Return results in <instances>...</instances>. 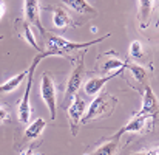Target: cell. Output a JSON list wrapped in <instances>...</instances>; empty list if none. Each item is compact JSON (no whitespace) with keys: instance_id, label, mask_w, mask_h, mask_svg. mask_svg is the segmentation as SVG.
Returning <instances> with one entry per match:
<instances>
[{"instance_id":"obj_15","label":"cell","mask_w":159,"mask_h":155,"mask_svg":"<svg viewBox=\"0 0 159 155\" xmlns=\"http://www.w3.org/2000/svg\"><path fill=\"white\" fill-rule=\"evenodd\" d=\"M107 59L104 61V64H101V67H99V70L101 71H104V73H108V71H122L124 68H125V65H127V62H124V61H120L119 57H116L114 56V51H108L105 54Z\"/></svg>"},{"instance_id":"obj_25","label":"cell","mask_w":159,"mask_h":155,"mask_svg":"<svg viewBox=\"0 0 159 155\" xmlns=\"http://www.w3.org/2000/svg\"><path fill=\"white\" fill-rule=\"evenodd\" d=\"M159 25V9H158V20H156V27Z\"/></svg>"},{"instance_id":"obj_5","label":"cell","mask_w":159,"mask_h":155,"mask_svg":"<svg viewBox=\"0 0 159 155\" xmlns=\"http://www.w3.org/2000/svg\"><path fill=\"white\" fill-rule=\"evenodd\" d=\"M56 84H54L53 78L48 71H45L42 75V79H40V96L43 99V103L47 104L48 110H50V118L51 121H56Z\"/></svg>"},{"instance_id":"obj_2","label":"cell","mask_w":159,"mask_h":155,"mask_svg":"<svg viewBox=\"0 0 159 155\" xmlns=\"http://www.w3.org/2000/svg\"><path fill=\"white\" fill-rule=\"evenodd\" d=\"M45 57H50V54L47 51L37 53L28 68V76H26V87H25V92H23V96L22 99L19 101L17 105V116H19V121L23 123V124H30V119H31V113H33V107L30 104V96H31V89H33V81H34V73H36V68L39 65V62Z\"/></svg>"},{"instance_id":"obj_7","label":"cell","mask_w":159,"mask_h":155,"mask_svg":"<svg viewBox=\"0 0 159 155\" xmlns=\"http://www.w3.org/2000/svg\"><path fill=\"white\" fill-rule=\"evenodd\" d=\"M85 107H87V104L80 98V95H76L73 103L68 105V119H70V126H71V133L73 135H77V132H79L82 118L85 115Z\"/></svg>"},{"instance_id":"obj_24","label":"cell","mask_w":159,"mask_h":155,"mask_svg":"<svg viewBox=\"0 0 159 155\" xmlns=\"http://www.w3.org/2000/svg\"><path fill=\"white\" fill-rule=\"evenodd\" d=\"M5 11H6V5H5V2H3V0H0V20L3 19Z\"/></svg>"},{"instance_id":"obj_13","label":"cell","mask_w":159,"mask_h":155,"mask_svg":"<svg viewBox=\"0 0 159 155\" xmlns=\"http://www.w3.org/2000/svg\"><path fill=\"white\" fill-rule=\"evenodd\" d=\"M119 73H120V71H114V73H111V75H108V76H102V78H93V79H90V81L85 84V87H84L85 93H87L88 96L98 95V93L102 90V87L105 85L107 82H108L111 78L117 76Z\"/></svg>"},{"instance_id":"obj_17","label":"cell","mask_w":159,"mask_h":155,"mask_svg":"<svg viewBox=\"0 0 159 155\" xmlns=\"http://www.w3.org/2000/svg\"><path fill=\"white\" fill-rule=\"evenodd\" d=\"M26 76H28V70H25V71H22V73H19V75H16V76H12L11 79H8L6 82L0 84V95L14 92V90L26 79Z\"/></svg>"},{"instance_id":"obj_1","label":"cell","mask_w":159,"mask_h":155,"mask_svg":"<svg viewBox=\"0 0 159 155\" xmlns=\"http://www.w3.org/2000/svg\"><path fill=\"white\" fill-rule=\"evenodd\" d=\"M111 34H105L104 37L101 39H96V41H90V42H71V41H66L63 37H59V36H53V34H48L47 33V37H48V48L47 53L50 56H62V57H68L70 54L77 51H84L87 48H90L91 45H96L102 41H105V37H110Z\"/></svg>"},{"instance_id":"obj_14","label":"cell","mask_w":159,"mask_h":155,"mask_svg":"<svg viewBox=\"0 0 159 155\" xmlns=\"http://www.w3.org/2000/svg\"><path fill=\"white\" fill-rule=\"evenodd\" d=\"M63 5H66L68 8H71L73 11H76L77 14H82V16H96L98 11L87 2V0H60Z\"/></svg>"},{"instance_id":"obj_11","label":"cell","mask_w":159,"mask_h":155,"mask_svg":"<svg viewBox=\"0 0 159 155\" xmlns=\"http://www.w3.org/2000/svg\"><path fill=\"white\" fill-rule=\"evenodd\" d=\"M153 8H155V0H138V22H139V28L145 30L150 25Z\"/></svg>"},{"instance_id":"obj_12","label":"cell","mask_w":159,"mask_h":155,"mask_svg":"<svg viewBox=\"0 0 159 155\" xmlns=\"http://www.w3.org/2000/svg\"><path fill=\"white\" fill-rule=\"evenodd\" d=\"M45 126H47V123H45L43 118H36L31 124H26V129H25V132H23V138H22V141L26 143V141L37 140V138L40 137V133L43 132Z\"/></svg>"},{"instance_id":"obj_10","label":"cell","mask_w":159,"mask_h":155,"mask_svg":"<svg viewBox=\"0 0 159 155\" xmlns=\"http://www.w3.org/2000/svg\"><path fill=\"white\" fill-rule=\"evenodd\" d=\"M150 119H152V116H139V115H134L131 121H128L124 127L119 129V132H116V133L111 137V140H117V141H119V138H120L122 135L128 133V132H142L145 127L150 126Z\"/></svg>"},{"instance_id":"obj_19","label":"cell","mask_w":159,"mask_h":155,"mask_svg":"<svg viewBox=\"0 0 159 155\" xmlns=\"http://www.w3.org/2000/svg\"><path fill=\"white\" fill-rule=\"evenodd\" d=\"M125 67L131 71L133 78H134L138 82L145 84V81H147V71H145V68H144L142 65H139V64H136V62H127Z\"/></svg>"},{"instance_id":"obj_8","label":"cell","mask_w":159,"mask_h":155,"mask_svg":"<svg viewBox=\"0 0 159 155\" xmlns=\"http://www.w3.org/2000/svg\"><path fill=\"white\" fill-rule=\"evenodd\" d=\"M159 113V101L155 95V92L152 90V87L148 84H145L144 89V98H142V107L141 110L136 113L139 116H152L155 118V115Z\"/></svg>"},{"instance_id":"obj_18","label":"cell","mask_w":159,"mask_h":155,"mask_svg":"<svg viewBox=\"0 0 159 155\" xmlns=\"http://www.w3.org/2000/svg\"><path fill=\"white\" fill-rule=\"evenodd\" d=\"M117 149H119L117 140H111L110 138V141L101 144L98 149H94L93 152H90V154H87V155H114L117 152Z\"/></svg>"},{"instance_id":"obj_9","label":"cell","mask_w":159,"mask_h":155,"mask_svg":"<svg viewBox=\"0 0 159 155\" xmlns=\"http://www.w3.org/2000/svg\"><path fill=\"white\" fill-rule=\"evenodd\" d=\"M14 31H16V34H17L20 39H23L25 42H28L37 53H42V48L39 47V44H37V41H36L33 31H31V25H30L23 17L14 20Z\"/></svg>"},{"instance_id":"obj_26","label":"cell","mask_w":159,"mask_h":155,"mask_svg":"<svg viewBox=\"0 0 159 155\" xmlns=\"http://www.w3.org/2000/svg\"><path fill=\"white\" fill-rule=\"evenodd\" d=\"M2 39H3V36H0V41H2Z\"/></svg>"},{"instance_id":"obj_21","label":"cell","mask_w":159,"mask_h":155,"mask_svg":"<svg viewBox=\"0 0 159 155\" xmlns=\"http://www.w3.org/2000/svg\"><path fill=\"white\" fill-rule=\"evenodd\" d=\"M11 121V115L9 110L3 105H0V123H9Z\"/></svg>"},{"instance_id":"obj_20","label":"cell","mask_w":159,"mask_h":155,"mask_svg":"<svg viewBox=\"0 0 159 155\" xmlns=\"http://www.w3.org/2000/svg\"><path fill=\"white\" fill-rule=\"evenodd\" d=\"M130 56L134 57V59H142L144 56V47L139 41H133L131 45H130Z\"/></svg>"},{"instance_id":"obj_23","label":"cell","mask_w":159,"mask_h":155,"mask_svg":"<svg viewBox=\"0 0 159 155\" xmlns=\"http://www.w3.org/2000/svg\"><path fill=\"white\" fill-rule=\"evenodd\" d=\"M20 155H37V146H28L25 151H22Z\"/></svg>"},{"instance_id":"obj_16","label":"cell","mask_w":159,"mask_h":155,"mask_svg":"<svg viewBox=\"0 0 159 155\" xmlns=\"http://www.w3.org/2000/svg\"><path fill=\"white\" fill-rule=\"evenodd\" d=\"M53 25L56 30H65L66 27H73V20L71 16L62 9V8H54L53 9Z\"/></svg>"},{"instance_id":"obj_6","label":"cell","mask_w":159,"mask_h":155,"mask_svg":"<svg viewBox=\"0 0 159 155\" xmlns=\"http://www.w3.org/2000/svg\"><path fill=\"white\" fill-rule=\"evenodd\" d=\"M23 19L31 27H36L42 36H47L48 31L40 20V0H23Z\"/></svg>"},{"instance_id":"obj_4","label":"cell","mask_w":159,"mask_h":155,"mask_svg":"<svg viewBox=\"0 0 159 155\" xmlns=\"http://www.w3.org/2000/svg\"><path fill=\"white\" fill-rule=\"evenodd\" d=\"M84 57H85V50L80 54V59L77 61V64L73 67L71 73H70V78H68V82H66V89H65V95H63V103L66 105L73 103L74 96L79 95V90H80V85L84 84V76H85V64H84Z\"/></svg>"},{"instance_id":"obj_22","label":"cell","mask_w":159,"mask_h":155,"mask_svg":"<svg viewBox=\"0 0 159 155\" xmlns=\"http://www.w3.org/2000/svg\"><path fill=\"white\" fill-rule=\"evenodd\" d=\"M133 155H159V146H155V148H148L145 151H141V152H136Z\"/></svg>"},{"instance_id":"obj_3","label":"cell","mask_w":159,"mask_h":155,"mask_svg":"<svg viewBox=\"0 0 159 155\" xmlns=\"http://www.w3.org/2000/svg\"><path fill=\"white\" fill-rule=\"evenodd\" d=\"M116 104H117V99L114 96H111L110 93L98 95L93 99V103L90 104L87 113L84 115L82 124H87L90 121H94V119H99V118H104V116H110L113 113Z\"/></svg>"}]
</instances>
